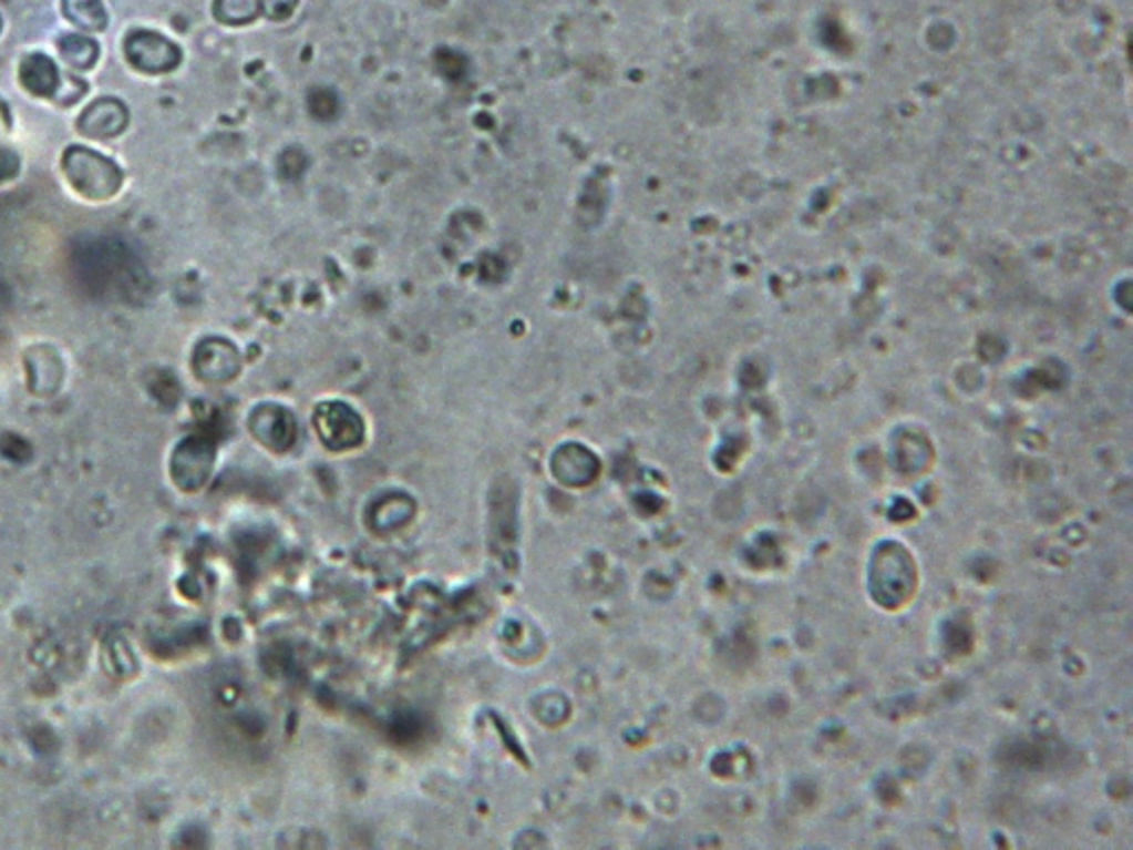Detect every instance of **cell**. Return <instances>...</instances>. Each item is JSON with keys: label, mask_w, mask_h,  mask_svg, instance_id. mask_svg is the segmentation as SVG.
<instances>
[{"label": "cell", "mask_w": 1133, "mask_h": 850, "mask_svg": "<svg viewBox=\"0 0 1133 850\" xmlns=\"http://www.w3.org/2000/svg\"><path fill=\"white\" fill-rule=\"evenodd\" d=\"M62 168L66 173L69 184L80 195L91 199H106L115 195L122 184V173L117 164L82 146H73L64 153Z\"/></svg>", "instance_id": "6da1fadb"}, {"label": "cell", "mask_w": 1133, "mask_h": 850, "mask_svg": "<svg viewBox=\"0 0 1133 850\" xmlns=\"http://www.w3.org/2000/svg\"><path fill=\"white\" fill-rule=\"evenodd\" d=\"M128 62L144 73H166L179 64L182 51L155 31H133L124 42Z\"/></svg>", "instance_id": "7a4b0ae2"}, {"label": "cell", "mask_w": 1133, "mask_h": 850, "mask_svg": "<svg viewBox=\"0 0 1133 850\" xmlns=\"http://www.w3.org/2000/svg\"><path fill=\"white\" fill-rule=\"evenodd\" d=\"M124 126H126V109L122 102L111 100V98L93 102L89 109L82 111V115L78 120L80 133L84 137H95V140L113 137V135L122 133Z\"/></svg>", "instance_id": "3957f363"}, {"label": "cell", "mask_w": 1133, "mask_h": 850, "mask_svg": "<svg viewBox=\"0 0 1133 850\" xmlns=\"http://www.w3.org/2000/svg\"><path fill=\"white\" fill-rule=\"evenodd\" d=\"M20 82L27 91L53 98L60 91V73L55 62L44 53H31L20 62Z\"/></svg>", "instance_id": "277c9868"}, {"label": "cell", "mask_w": 1133, "mask_h": 850, "mask_svg": "<svg viewBox=\"0 0 1133 850\" xmlns=\"http://www.w3.org/2000/svg\"><path fill=\"white\" fill-rule=\"evenodd\" d=\"M66 18L86 31H100L106 27V9L102 0H62Z\"/></svg>", "instance_id": "5b68a950"}, {"label": "cell", "mask_w": 1133, "mask_h": 850, "mask_svg": "<svg viewBox=\"0 0 1133 850\" xmlns=\"http://www.w3.org/2000/svg\"><path fill=\"white\" fill-rule=\"evenodd\" d=\"M58 49L64 62L78 71L89 69L97 58V44L86 35H62Z\"/></svg>", "instance_id": "8992f818"}, {"label": "cell", "mask_w": 1133, "mask_h": 850, "mask_svg": "<svg viewBox=\"0 0 1133 850\" xmlns=\"http://www.w3.org/2000/svg\"><path fill=\"white\" fill-rule=\"evenodd\" d=\"M261 9V0H215V16L228 24L250 22Z\"/></svg>", "instance_id": "52a82bcc"}, {"label": "cell", "mask_w": 1133, "mask_h": 850, "mask_svg": "<svg viewBox=\"0 0 1133 850\" xmlns=\"http://www.w3.org/2000/svg\"><path fill=\"white\" fill-rule=\"evenodd\" d=\"M310 102V111L317 115V117H332L334 111H337V98L332 91L328 89H315L308 98Z\"/></svg>", "instance_id": "ba28073f"}, {"label": "cell", "mask_w": 1133, "mask_h": 850, "mask_svg": "<svg viewBox=\"0 0 1133 850\" xmlns=\"http://www.w3.org/2000/svg\"><path fill=\"white\" fill-rule=\"evenodd\" d=\"M261 7L270 18H286L295 9V0H261Z\"/></svg>", "instance_id": "9c48e42d"}, {"label": "cell", "mask_w": 1133, "mask_h": 850, "mask_svg": "<svg viewBox=\"0 0 1133 850\" xmlns=\"http://www.w3.org/2000/svg\"><path fill=\"white\" fill-rule=\"evenodd\" d=\"M0 29H2V20H0Z\"/></svg>", "instance_id": "30bf717a"}]
</instances>
